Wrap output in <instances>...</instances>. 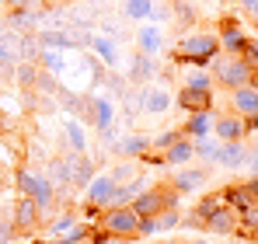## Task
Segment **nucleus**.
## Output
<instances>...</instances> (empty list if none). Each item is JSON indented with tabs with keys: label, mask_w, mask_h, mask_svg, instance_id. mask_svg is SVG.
Wrapping results in <instances>:
<instances>
[{
	"label": "nucleus",
	"mask_w": 258,
	"mask_h": 244,
	"mask_svg": "<svg viewBox=\"0 0 258 244\" xmlns=\"http://www.w3.org/2000/svg\"><path fill=\"white\" fill-rule=\"evenodd\" d=\"M84 49H91L105 67H119V42H115V35H87Z\"/></svg>",
	"instance_id": "16"
},
{
	"label": "nucleus",
	"mask_w": 258,
	"mask_h": 244,
	"mask_svg": "<svg viewBox=\"0 0 258 244\" xmlns=\"http://www.w3.org/2000/svg\"><path fill=\"white\" fill-rule=\"evenodd\" d=\"M45 178L52 181V189H56V199L74 185V157L67 154V157H52L49 167H45Z\"/></svg>",
	"instance_id": "14"
},
{
	"label": "nucleus",
	"mask_w": 258,
	"mask_h": 244,
	"mask_svg": "<svg viewBox=\"0 0 258 244\" xmlns=\"http://www.w3.org/2000/svg\"><path fill=\"white\" fill-rule=\"evenodd\" d=\"M244 185H248V192H251V196H255V199H258V174H251V178H248Z\"/></svg>",
	"instance_id": "46"
},
{
	"label": "nucleus",
	"mask_w": 258,
	"mask_h": 244,
	"mask_svg": "<svg viewBox=\"0 0 258 244\" xmlns=\"http://www.w3.org/2000/svg\"><path fill=\"white\" fill-rule=\"evenodd\" d=\"M223 192H220V189H216V192H206V196H203V199H199V203L192 206V216H196V220H203V223H206V220H210V216H213V213H220V209H223Z\"/></svg>",
	"instance_id": "28"
},
{
	"label": "nucleus",
	"mask_w": 258,
	"mask_h": 244,
	"mask_svg": "<svg viewBox=\"0 0 258 244\" xmlns=\"http://www.w3.org/2000/svg\"><path fill=\"white\" fill-rule=\"evenodd\" d=\"M178 227H181V209H178V206L157 213V230H161V234H171V230H178Z\"/></svg>",
	"instance_id": "33"
},
{
	"label": "nucleus",
	"mask_w": 258,
	"mask_h": 244,
	"mask_svg": "<svg viewBox=\"0 0 258 244\" xmlns=\"http://www.w3.org/2000/svg\"><path fill=\"white\" fill-rule=\"evenodd\" d=\"M98 227H105L115 241H133L136 237V227H140V216L133 206H119V209H105Z\"/></svg>",
	"instance_id": "4"
},
{
	"label": "nucleus",
	"mask_w": 258,
	"mask_h": 244,
	"mask_svg": "<svg viewBox=\"0 0 258 244\" xmlns=\"http://www.w3.org/2000/svg\"><path fill=\"white\" fill-rule=\"evenodd\" d=\"M210 74H213V84H216V87H223V91L244 87V84H251V77H255V70L244 63V56H223V52L213 56Z\"/></svg>",
	"instance_id": "2"
},
{
	"label": "nucleus",
	"mask_w": 258,
	"mask_h": 244,
	"mask_svg": "<svg viewBox=\"0 0 258 244\" xmlns=\"http://www.w3.org/2000/svg\"><path fill=\"white\" fill-rule=\"evenodd\" d=\"M174 105L185 112V115H192V112H210L213 108V91H199V87H178L174 91Z\"/></svg>",
	"instance_id": "10"
},
{
	"label": "nucleus",
	"mask_w": 258,
	"mask_h": 244,
	"mask_svg": "<svg viewBox=\"0 0 258 244\" xmlns=\"http://www.w3.org/2000/svg\"><path fill=\"white\" fill-rule=\"evenodd\" d=\"M213 136L220 143H230V140H244V119L227 112V115H216L213 122Z\"/></svg>",
	"instance_id": "21"
},
{
	"label": "nucleus",
	"mask_w": 258,
	"mask_h": 244,
	"mask_svg": "<svg viewBox=\"0 0 258 244\" xmlns=\"http://www.w3.org/2000/svg\"><path fill=\"white\" fill-rule=\"evenodd\" d=\"M112 178H115V185H126V181H133L136 174H133V164H119L115 171H108Z\"/></svg>",
	"instance_id": "40"
},
{
	"label": "nucleus",
	"mask_w": 258,
	"mask_h": 244,
	"mask_svg": "<svg viewBox=\"0 0 258 244\" xmlns=\"http://www.w3.org/2000/svg\"><path fill=\"white\" fill-rule=\"evenodd\" d=\"M18 234H21V230L14 227V220H11V216H0V244H14Z\"/></svg>",
	"instance_id": "37"
},
{
	"label": "nucleus",
	"mask_w": 258,
	"mask_h": 244,
	"mask_svg": "<svg viewBox=\"0 0 258 244\" xmlns=\"http://www.w3.org/2000/svg\"><path fill=\"white\" fill-rule=\"evenodd\" d=\"M129 206L136 209V216H157V213H164L171 206H181V196L174 192L171 185H150V189L136 192V199Z\"/></svg>",
	"instance_id": "3"
},
{
	"label": "nucleus",
	"mask_w": 258,
	"mask_h": 244,
	"mask_svg": "<svg viewBox=\"0 0 258 244\" xmlns=\"http://www.w3.org/2000/svg\"><path fill=\"white\" fill-rule=\"evenodd\" d=\"M74 223H77V213H74V209L59 213V216H56V220L45 227V241H49V237H67V234L74 230Z\"/></svg>",
	"instance_id": "30"
},
{
	"label": "nucleus",
	"mask_w": 258,
	"mask_h": 244,
	"mask_svg": "<svg viewBox=\"0 0 258 244\" xmlns=\"http://www.w3.org/2000/svg\"><path fill=\"white\" fill-rule=\"evenodd\" d=\"M213 108L210 112H192L188 119L181 122V136H188V140H199V136H213Z\"/></svg>",
	"instance_id": "23"
},
{
	"label": "nucleus",
	"mask_w": 258,
	"mask_h": 244,
	"mask_svg": "<svg viewBox=\"0 0 258 244\" xmlns=\"http://www.w3.org/2000/svg\"><path fill=\"white\" fill-rule=\"evenodd\" d=\"M244 63L258 74V39H248V49H244Z\"/></svg>",
	"instance_id": "41"
},
{
	"label": "nucleus",
	"mask_w": 258,
	"mask_h": 244,
	"mask_svg": "<svg viewBox=\"0 0 258 244\" xmlns=\"http://www.w3.org/2000/svg\"><path fill=\"white\" fill-rule=\"evenodd\" d=\"M150 244H164V241H150Z\"/></svg>",
	"instance_id": "50"
},
{
	"label": "nucleus",
	"mask_w": 258,
	"mask_h": 244,
	"mask_svg": "<svg viewBox=\"0 0 258 244\" xmlns=\"http://www.w3.org/2000/svg\"><path fill=\"white\" fill-rule=\"evenodd\" d=\"M185 87H199V91H213L216 84H213V74L210 70H192V74H185Z\"/></svg>",
	"instance_id": "34"
},
{
	"label": "nucleus",
	"mask_w": 258,
	"mask_h": 244,
	"mask_svg": "<svg viewBox=\"0 0 258 244\" xmlns=\"http://www.w3.org/2000/svg\"><path fill=\"white\" fill-rule=\"evenodd\" d=\"M70 157H74V185L87 189L91 178H94V164L87 161V154H70Z\"/></svg>",
	"instance_id": "31"
},
{
	"label": "nucleus",
	"mask_w": 258,
	"mask_h": 244,
	"mask_svg": "<svg viewBox=\"0 0 258 244\" xmlns=\"http://www.w3.org/2000/svg\"><path fill=\"white\" fill-rule=\"evenodd\" d=\"M42 244H74V241H70V237H49V241H45L42 237Z\"/></svg>",
	"instance_id": "47"
},
{
	"label": "nucleus",
	"mask_w": 258,
	"mask_h": 244,
	"mask_svg": "<svg viewBox=\"0 0 258 244\" xmlns=\"http://www.w3.org/2000/svg\"><path fill=\"white\" fill-rule=\"evenodd\" d=\"M244 167H248V174H258V150H251V154H248Z\"/></svg>",
	"instance_id": "45"
},
{
	"label": "nucleus",
	"mask_w": 258,
	"mask_h": 244,
	"mask_svg": "<svg viewBox=\"0 0 258 244\" xmlns=\"http://www.w3.org/2000/svg\"><path fill=\"white\" fill-rule=\"evenodd\" d=\"M35 63H42L45 74H52V77L63 74V52H56V49H39V59Z\"/></svg>",
	"instance_id": "32"
},
{
	"label": "nucleus",
	"mask_w": 258,
	"mask_h": 244,
	"mask_svg": "<svg viewBox=\"0 0 258 244\" xmlns=\"http://www.w3.org/2000/svg\"><path fill=\"white\" fill-rule=\"evenodd\" d=\"M192 161H196V150H192V140H188V136H181L178 143H171V147L164 150V164H168V167H188Z\"/></svg>",
	"instance_id": "26"
},
{
	"label": "nucleus",
	"mask_w": 258,
	"mask_h": 244,
	"mask_svg": "<svg viewBox=\"0 0 258 244\" xmlns=\"http://www.w3.org/2000/svg\"><path fill=\"white\" fill-rule=\"evenodd\" d=\"M192 150H196V161H203V167H210V164H216L220 140L216 136H199V140H192Z\"/></svg>",
	"instance_id": "29"
},
{
	"label": "nucleus",
	"mask_w": 258,
	"mask_h": 244,
	"mask_svg": "<svg viewBox=\"0 0 258 244\" xmlns=\"http://www.w3.org/2000/svg\"><path fill=\"white\" fill-rule=\"evenodd\" d=\"M136 52H143V56H161L164 52V35H161L157 25H140V32H136Z\"/></svg>",
	"instance_id": "22"
},
{
	"label": "nucleus",
	"mask_w": 258,
	"mask_h": 244,
	"mask_svg": "<svg viewBox=\"0 0 258 244\" xmlns=\"http://www.w3.org/2000/svg\"><path fill=\"white\" fill-rule=\"evenodd\" d=\"M230 112L241 115V119L255 115L258 112V87L255 84H244V87H234L230 91Z\"/></svg>",
	"instance_id": "17"
},
{
	"label": "nucleus",
	"mask_w": 258,
	"mask_h": 244,
	"mask_svg": "<svg viewBox=\"0 0 258 244\" xmlns=\"http://www.w3.org/2000/svg\"><path fill=\"white\" fill-rule=\"evenodd\" d=\"M164 84H168V77L161 74L157 81H150V84L140 87V108H143V112L161 115V112H168V108L174 105V91H168Z\"/></svg>",
	"instance_id": "5"
},
{
	"label": "nucleus",
	"mask_w": 258,
	"mask_h": 244,
	"mask_svg": "<svg viewBox=\"0 0 258 244\" xmlns=\"http://www.w3.org/2000/svg\"><path fill=\"white\" fill-rule=\"evenodd\" d=\"M14 185H18V196L35 199L42 213H49V209L56 206V189H52V181L45 178V171H35V167H18V171H14Z\"/></svg>",
	"instance_id": "1"
},
{
	"label": "nucleus",
	"mask_w": 258,
	"mask_h": 244,
	"mask_svg": "<svg viewBox=\"0 0 258 244\" xmlns=\"http://www.w3.org/2000/svg\"><path fill=\"white\" fill-rule=\"evenodd\" d=\"M84 244H115V237H112L105 227H91V234H87Z\"/></svg>",
	"instance_id": "39"
},
{
	"label": "nucleus",
	"mask_w": 258,
	"mask_h": 244,
	"mask_svg": "<svg viewBox=\"0 0 258 244\" xmlns=\"http://www.w3.org/2000/svg\"><path fill=\"white\" fill-rule=\"evenodd\" d=\"M11 220H14V227H18V230H35V227H39V220H42V209H39L35 199L18 196V199H14V209H11Z\"/></svg>",
	"instance_id": "15"
},
{
	"label": "nucleus",
	"mask_w": 258,
	"mask_h": 244,
	"mask_svg": "<svg viewBox=\"0 0 258 244\" xmlns=\"http://www.w3.org/2000/svg\"><path fill=\"white\" fill-rule=\"evenodd\" d=\"M112 192H115V178H112V174H94V178H91V185L84 189V203L105 209L108 199H112Z\"/></svg>",
	"instance_id": "20"
},
{
	"label": "nucleus",
	"mask_w": 258,
	"mask_h": 244,
	"mask_svg": "<svg viewBox=\"0 0 258 244\" xmlns=\"http://www.w3.org/2000/svg\"><path fill=\"white\" fill-rule=\"evenodd\" d=\"M147 150H150V136H143V133H126V136H119V143L112 147V154H119L122 161H140Z\"/></svg>",
	"instance_id": "18"
},
{
	"label": "nucleus",
	"mask_w": 258,
	"mask_h": 244,
	"mask_svg": "<svg viewBox=\"0 0 258 244\" xmlns=\"http://www.w3.org/2000/svg\"><path fill=\"white\" fill-rule=\"evenodd\" d=\"M164 70H161V63H157V56H143V52H136L133 56V63H129V70H126V81L129 84H150V81H157Z\"/></svg>",
	"instance_id": "11"
},
{
	"label": "nucleus",
	"mask_w": 258,
	"mask_h": 244,
	"mask_svg": "<svg viewBox=\"0 0 258 244\" xmlns=\"http://www.w3.org/2000/svg\"><path fill=\"white\" fill-rule=\"evenodd\" d=\"M35 42H39V49H56V52L84 49L74 32H63V28H39V32H35Z\"/></svg>",
	"instance_id": "13"
},
{
	"label": "nucleus",
	"mask_w": 258,
	"mask_h": 244,
	"mask_svg": "<svg viewBox=\"0 0 258 244\" xmlns=\"http://www.w3.org/2000/svg\"><path fill=\"white\" fill-rule=\"evenodd\" d=\"M161 230H157V216H140V227H136V237H157Z\"/></svg>",
	"instance_id": "38"
},
{
	"label": "nucleus",
	"mask_w": 258,
	"mask_h": 244,
	"mask_svg": "<svg viewBox=\"0 0 258 244\" xmlns=\"http://www.w3.org/2000/svg\"><path fill=\"white\" fill-rule=\"evenodd\" d=\"M181 56H199L206 63H213V56H220V42H216L213 32H188L185 39H178V49Z\"/></svg>",
	"instance_id": "7"
},
{
	"label": "nucleus",
	"mask_w": 258,
	"mask_h": 244,
	"mask_svg": "<svg viewBox=\"0 0 258 244\" xmlns=\"http://www.w3.org/2000/svg\"><path fill=\"white\" fill-rule=\"evenodd\" d=\"M244 136H258V112L244 119Z\"/></svg>",
	"instance_id": "44"
},
{
	"label": "nucleus",
	"mask_w": 258,
	"mask_h": 244,
	"mask_svg": "<svg viewBox=\"0 0 258 244\" xmlns=\"http://www.w3.org/2000/svg\"><path fill=\"white\" fill-rule=\"evenodd\" d=\"M63 143H67L70 154H87V133L81 119H70V115L63 119Z\"/></svg>",
	"instance_id": "24"
},
{
	"label": "nucleus",
	"mask_w": 258,
	"mask_h": 244,
	"mask_svg": "<svg viewBox=\"0 0 258 244\" xmlns=\"http://www.w3.org/2000/svg\"><path fill=\"white\" fill-rule=\"evenodd\" d=\"M115 101L112 98H105V94H87V122L98 129V133H105V129H112L115 126Z\"/></svg>",
	"instance_id": "9"
},
{
	"label": "nucleus",
	"mask_w": 258,
	"mask_h": 244,
	"mask_svg": "<svg viewBox=\"0 0 258 244\" xmlns=\"http://www.w3.org/2000/svg\"><path fill=\"white\" fill-rule=\"evenodd\" d=\"M237 7H241V11H244V14L258 25V0H237Z\"/></svg>",
	"instance_id": "43"
},
{
	"label": "nucleus",
	"mask_w": 258,
	"mask_h": 244,
	"mask_svg": "<svg viewBox=\"0 0 258 244\" xmlns=\"http://www.w3.org/2000/svg\"><path fill=\"white\" fill-rule=\"evenodd\" d=\"M248 143L244 140H230V143H220V154H216V164L227 167V171H241L244 161H248Z\"/></svg>",
	"instance_id": "19"
},
{
	"label": "nucleus",
	"mask_w": 258,
	"mask_h": 244,
	"mask_svg": "<svg viewBox=\"0 0 258 244\" xmlns=\"http://www.w3.org/2000/svg\"><path fill=\"white\" fill-rule=\"evenodd\" d=\"M164 244H188V241H178V237H174V241H164Z\"/></svg>",
	"instance_id": "49"
},
{
	"label": "nucleus",
	"mask_w": 258,
	"mask_h": 244,
	"mask_svg": "<svg viewBox=\"0 0 258 244\" xmlns=\"http://www.w3.org/2000/svg\"><path fill=\"white\" fill-rule=\"evenodd\" d=\"M216 42H220V52L223 56H244V49H248V35H244V28H241V21L237 18H220V28H216Z\"/></svg>",
	"instance_id": "6"
},
{
	"label": "nucleus",
	"mask_w": 258,
	"mask_h": 244,
	"mask_svg": "<svg viewBox=\"0 0 258 244\" xmlns=\"http://www.w3.org/2000/svg\"><path fill=\"white\" fill-rule=\"evenodd\" d=\"M188 244H213V241H199V237H196V241H188Z\"/></svg>",
	"instance_id": "48"
},
{
	"label": "nucleus",
	"mask_w": 258,
	"mask_h": 244,
	"mask_svg": "<svg viewBox=\"0 0 258 244\" xmlns=\"http://www.w3.org/2000/svg\"><path fill=\"white\" fill-rule=\"evenodd\" d=\"M237 230V213L230 209V206H223L220 213H213L210 220H206V234H216V237H230Z\"/></svg>",
	"instance_id": "25"
},
{
	"label": "nucleus",
	"mask_w": 258,
	"mask_h": 244,
	"mask_svg": "<svg viewBox=\"0 0 258 244\" xmlns=\"http://www.w3.org/2000/svg\"><path fill=\"white\" fill-rule=\"evenodd\" d=\"M171 18L178 21V25H181V28H188V25L196 21V14H192V4H188V0H178V4H174V14H171Z\"/></svg>",
	"instance_id": "36"
},
{
	"label": "nucleus",
	"mask_w": 258,
	"mask_h": 244,
	"mask_svg": "<svg viewBox=\"0 0 258 244\" xmlns=\"http://www.w3.org/2000/svg\"><path fill=\"white\" fill-rule=\"evenodd\" d=\"M181 140V129H164V133H157V136H150V150H157V154H164L171 143Z\"/></svg>",
	"instance_id": "35"
},
{
	"label": "nucleus",
	"mask_w": 258,
	"mask_h": 244,
	"mask_svg": "<svg viewBox=\"0 0 258 244\" xmlns=\"http://www.w3.org/2000/svg\"><path fill=\"white\" fill-rule=\"evenodd\" d=\"M119 14L129 21H143V25H161V21H171V11L168 7H157L154 0H122Z\"/></svg>",
	"instance_id": "8"
},
{
	"label": "nucleus",
	"mask_w": 258,
	"mask_h": 244,
	"mask_svg": "<svg viewBox=\"0 0 258 244\" xmlns=\"http://www.w3.org/2000/svg\"><path fill=\"white\" fill-rule=\"evenodd\" d=\"M206 178H210V167H178V174H174L168 185H171L178 196H192V192L206 189Z\"/></svg>",
	"instance_id": "12"
},
{
	"label": "nucleus",
	"mask_w": 258,
	"mask_h": 244,
	"mask_svg": "<svg viewBox=\"0 0 258 244\" xmlns=\"http://www.w3.org/2000/svg\"><path fill=\"white\" fill-rule=\"evenodd\" d=\"M220 192H223V203L230 206L234 213H241V209H248L251 203H258L255 196L248 192V185H244V181H241V185H237V181H234V185H223Z\"/></svg>",
	"instance_id": "27"
},
{
	"label": "nucleus",
	"mask_w": 258,
	"mask_h": 244,
	"mask_svg": "<svg viewBox=\"0 0 258 244\" xmlns=\"http://www.w3.org/2000/svg\"><path fill=\"white\" fill-rule=\"evenodd\" d=\"M0 4H7V0H0Z\"/></svg>",
	"instance_id": "51"
},
{
	"label": "nucleus",
	"mask_w": 258,
	"mask_h": 244,
	"mask_svg": "<svg viewBox=\"0 0 258 244\" xmlns=\"http://www.w3.org/2000/svg\"><path fill=\"white\" fill-rule=\"evenodd\" d=\"M45 0H7V7L11 11H35V7H42Z\"/></svg>",
	"instance_id": "42"
}]
</instances>
